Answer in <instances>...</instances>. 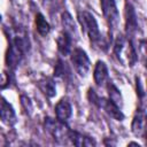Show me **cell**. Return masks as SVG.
<instances>
[{
    "mask_svg": "<svg viewBox=\"0 0 147 147\" xmlns=\"http://www.w3.org/2000/svg\"><path fill=\"white\" fill-rule=\"evenodd\" d=\"M114 54L116 59L126 67H133L138 61V55L132 40L123 34H117L114 42Z\"/></svg>",
    "mask_w": 147,
    "mask_h": 147,
    "instance_id": "obj_1",
    "label": "cell"
},
{
    "mask_svg": "<svg viewBox=\"0 0 147 147\" xmlns=\"http://www.w3.org/2000/svg\"><path fill=\"white\" fill-rule=\"evenodd\" d=\"M78 22L82 26V30L86 33L90 41L93 44H100L101 34L99 30L98 22L95 17L87 10H82L78 13Z\"/></svg>",
    "mask_w": 147,
    "mask_h": 147,
    "instance_id": "obj_2",
    "label": "cell"
},
{
    "mask_svg": "<svg viewBox=\"0 0 147 147\" xmlns=\"http://www.w3.org/2000/svg\"><path fill=\"white\" fill-rule=\"evenodd\" d=\"M87 98H88V100L93 105H95L96 107H99L100 109H102L105 113H107L114 119H116V121H123L124 119V114L121 110V108L118 106H116L113 101H110L109 99L99 96L93 88H90L88 90Z\"/></svg>",
    "mask_w": 147,
    "mask_h": 147,
    "instance_id": "obj_3",
    "label": "cell"
},
{
    "mask_svg": "<svg viewBox=\"0 0 147 147\" xmlns=\"http://www.w3.org/2000/svg\"><path fill=\"white\" fill-rule=\"evenodd\" d=\"M44 127L53 137V139L59 142H65L69 138V126L65 124V122L59 121L57 118L55 119L52 117H45Z\"/></svg>",
    "mask_w": 147,
    "mask_h": 147,
    "instance_id": "obj_4",
    "label": "cell"
},
{
    "mask_svg": "<svg viewBox=\"0 0 147 147\" xmlns=\"http://www.w3.org/2000/svg\"><path fill=\"white\" fill-rule=\"evenodd\" d=\"M6 36H7L8 42H13L14 45H16L24 54H26L30 51L31 44H30L29 34L23 26L16 25L14 28H7Z\"/></svg>",
    "mask_w": 147,
    "mask_h": 147,
    "instance_id": "obj_5",
    "label": "cell"
},
{
    "mask_svg": "<svg viewBox=\"0 0 147 147\" xmlns=\"http://www.w3.org/2000/svg\"><path fill=\"white\" fill-rule=\"evenodd\" d=\"M69 55H70V61L72 63V67L75 71L78 74V76L86 77L91 68V62L86 52L79 47H76L74 48V51H71Z\"/></svg>",
    "mask_w": 147,
    "mask_h": 147,
    "instance_id": "obj_6",
    "label": "cell"
},
{
    "mask_svg": "<svg viewBox=\"0 0 147 147\" xmlns=\"http://www.w3.org/2000/svg\"><path fill=\"white\" fill-rule=\"evenodd\" d=\"M103 17L106 18L110 29L115 30L119 24V11L116 0H100Z\"/></svg>",
    "mask_w": 147,
    "mask_h": 147,
    "instance_id": "obj_7",
    "label": "cell"
},
{
    "mask_svg": "<svg viewBox=\"0 0 147 147\" xmlns=\"http://www.w3.org/2000/svg\"><path fill=\"white\" fill-rule=\"evenodd\" d=\"M24 55L25 54L16 45H14L13 42H8V48L6 51V56H5V62L7 68L14 71L22 62Z\"/></svg>",
    "mask_w": 147,
    "mask_h": 147,
    "instance_id": "obj_8",
    "label": "cell"
},
{
    "mask_svg": "<svg viewBox=\"0 0 147 147\" xmlns=\"http://www.w3.org/2000/svg\"><path fill=\"white\" fill-rule=\"evenodd\" d=\"M0 121L7 126H14L17 122L16 113L13 106L0 95Z\"/></svg>",
    "mask_w": 147,
    "mask_h": 147,
    "instance_id": "obj_9",
    "label": "cell"
},
{
    "mask_svg": "<svg viewBox=\"0 0 147 147\" xmlns=\"http://www.w3.org/2000/svg\"><path fill=\"white\" fill-rule=\"evenodd\" d=\"M138 31V18L133 6L130 2L125 3V32L126 37H132Z\"/></svg>",
    "mask_w": 147,
    "mask_h": 147,
    "instance_id": "obj_10",
    "label": "cell"
},
{
    "mask_svg": "<svg viewBox=\"0 0 147 147\" xmlns=\"http://www.w3.org/2000/svg\"><path fill=\"white\" fill-rule=\"evenodd\" d=\"M68 140L74 146H77V147H92V146L96 145V142L93 138L85 136L83 133H79L77 131H72V130H70V132H69Z\"/></svg>",
    "mask_w": 147,
    "mask_h": 147,
    "instance_id": "obj_11",
    "label": "cell"
},
{
    "mask_svg": "<svg viewBox=\"0 0 147 147\" xmlns=\"http://www.w3.org/2000/svg\"><path fill=\"white\" fill-rule=\"evenodd\" d=\"M93 78H94V83L98 86H105L106 83L109 80L108 68H107V64L103 61L99 60L95 63L94 71H93Z\"/></svg>",
    "mask_w": 147,
    "mask_h": 147,
    "instance_id": "obj_12",
    "label": "cell"
},
{
    "mask_svg": "<svg viewBox=\"0 0 147 147\" xmlns=\"http://www.w3.org/2000/svg\"><path fill=\"white\" fill-rule=\"evenodd\" d=\"M71 44H72V37L67 33L65 31H62L59 33L56 37V45H57V51L60 52L61 55L67 56L71 53Z\"/></svg>",
    "mask_w": 147,
    "mask_h": 147,
    "instance_id": "obj_13",
    "label": "cell"
},
{
    "mask_svg": "<svg viewBox=\"0 0 147 147\" xmlns=\"http://www.w3.org/2000/svg\"><path fill=\"white\" fill-rule=\"evenodd\" d=\"M55 116L59 121L67 122L72 115V107L67 99H61L55 106Z\"/></svg>",
    "mask_w": 147,
    "mask_h": 147,
    "instance_id": "obj_14",
    "label": "cell"
},
{
    "mask_svg": "<svg viewBox=\"0 0 147 147\" xmlns=\"http://www.w3.org/2000/svg\"><path fill=\"white\" fill-rule=\"evenodd\" d=\"M137 114L133 117L132 124H131V130L132 133L137 137H144L145 134V110L144 108H138Z\"/></svg>",
    "mask_w": 147,
    "mask_h": 147,
    "instance_id": "obj_15",
    "label": "cell"
},
{
    "mask_svg": "<svg viewBox=\"0 0 147 147\" xmlns=\"http://www.w3.org/2000/svg\"><path fill=\"white\" fill-rule=\"evenodd\" d=\"M37 86L40 92L46 95L47 98H53L56 94V85L53 78L51 77H42L37 82Z\"/></svg>",
    "mask_w": 147,
    "mask_h": 147,
    "instance_id": "obj_16",
    "label": "cell"
},
{
    "mask_svg": "<svg viewBox=\"0 0 147 147\" xmlns=\"http://www.w3.org/2000/svg\"><path fill=\"white\" fill-rule=\"evenodd\" d=\"M106 88H107V92H108L109 100L113 101L119 108H122V106H123V98H122V93L118 90V87L111 80H108L106 83Z\"/></svg>",
    "mask_w": 147,
    "mask_h": 147,
    "instance_id": "obj_17",
    "label": "cell"
},
{
    "mask_svg": "<svg viewBox=\"0 0 147 147\" xmlns=\"http://www.w3.org/2000/svg\"><path fill=\"white\" fill-rule=\"evenodd\" d=\"M61 21H62V25H63V31H65L67 33H69L71 37H76L77 36V31H76V24L74 22L72 16L70 15L69 11H63L62 16H61Z\"/></svg>",
    "mask_w": 147,
    "mask_h": 147,
    "instance_id": "obj_18",
    "label": "cell"
},
{
    "mask_svg": "<svg viewBox=\"0 0 147 147\" xmlns=\"http://www.w3.org/2000/svg\"><path fill=\"white\" fill-rule=\"evenodd\" d=\"M34 24H36V29L38 31L39 34L41 36H47L51 31V25L47 22V20L45 18V16L41 13H37L36 17H34Z\"/></svg>",
    "mask_w": 147,
    "mask_h": 147,
    "instance_id": "obj_19",
    "label": "cell"
},
{
    "mask_svg": "<svg viewBox=\"0 0 147 147\" xmlns=\"http://www.w3.org/2000/svg\"><path fill=\"white\" fill-rule=\"evenodd\" d=\"M69 75H70V70H69L67 63L63 62L62 60H57V62L55 64V68H54V76L57 77V78L65 79Z\"/></svg>",
    "mask_w": 147,
    "mask_h": 147,
    "instance_id": "obj_20",
    "label": "cell"
},
{
    "mask_svg": "<svg viewBox=\"0 0 147 147\" xmlns=\"http://www.w3.org/2000/svg\"><path fill=\"white\" fill-rule=\"evenodd\" d=\"M20 99H21V105H22L24 111H25L28 115H30V114L32 113V102H31V100H30L26 95H24V94H22V95L20 96Z\"/></svg>",
    "mask_w": 147,
    "mask_h": 147,
    "instance_id": "obj_21",
    "label": "cell"
},
{
    "mask_svg": "<svg viewBox=\"0 0 147 147\" xmlns=\"http://www.w3.org/2000/svg\"><path fill=\"white\" fill-rule=\"evenodd\" d=\"M9 82H10L9 75L7 72H0V90L6 88L9 85Z\"/></svg>",
    "mask_w": 147,
    "mask_h": 147,
    "instance_id": "obj_22",
    "label": "cell"
},
{
    "mask_svg": "<svg viewBox=\"0 0 147 147\" xmlns=\"http://www.w3.org/2000/svg\"><path fill=\"white\" fill-rule=\"evenodd\" d=\"M136 82H137V94H138V96L140 98V100L142 102V100L145 98V91H144V87L141 85V82H140V79L138 77L136 78Z\"/></svg>",
    "mask_w": 147,
    "mask_h": 147,
    "instance_id": "obj_23",
    "label": "cell"
},
{
    "mask_svg": "<svg viewBox=\"0 0 147 147\" xmlns=\"http://www.w3.org/2000/svg\"><path fill=\"white\" fill-rule=\"evenodd\" d=\"M129 146H138V147H140V145H139V144H137V142H130V144H129Z\"/></svg>",
    "mask_w": 147,
    "mask_h": 147,
    "instance_id": "obj_24",
    "label": "cell"
},
{
    "mask_svg": "<svg viewBox=\"0 0 147 147\" xmlns=\"http://www.w3.org/2000/svg\"><path fill=\"white\" fill-rule=\"evenodd\" d=\"M1 20H2V16H1V14H0V22H1Z\"/></svg>",
    "mask_w": 147,
    "mask_h": 147,
    "instance_id": "obj_25",
    "label": "cell"
}]
</instances>
